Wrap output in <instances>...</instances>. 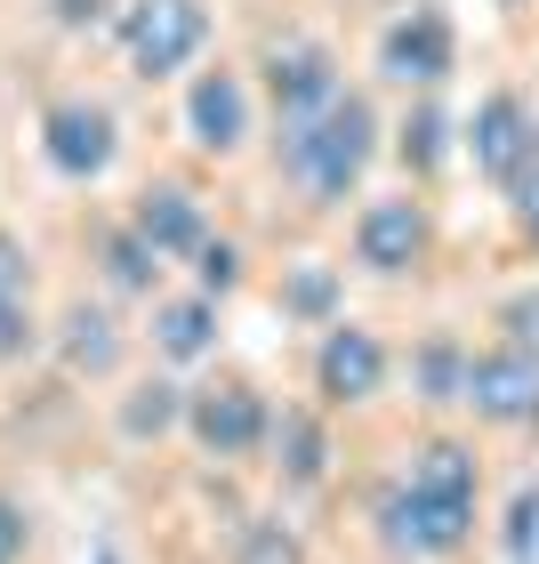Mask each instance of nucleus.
<instances>
[{
    "mask_svg": "<svg viewBox=\"0 0 539 564\" xmlns=\"http://www.w3.org/2000/svg\"><path fill=\"white\" fill-rule=\"evenodd\" d=\"M531 556H539V484H524L507 508V564H531Z\"/></svg>",
    "mask_w": 539,
    "mask_h": 564,
    "instance_id": "nucleus-22",
    "label": "nucleus"
},
{
    "mask_svg": "<svg viewBox=\"0 0 539 564\" xmlns=\"http://www.w3.org/2000/svg\"><path fill=\"white\" fill-rule=\"evenodd\" d=\"M186 435L210 459H250L274 435V412H266V395L258 388H201V395H186Z\"/></svg>",
    "mask_w": 539,
    "mask_h": 564,
    "instance_id": "nucleus-4",
    "label": "nucleus"
},
{
    "mask_svg": "<svg viewBox=\"0 0 539 564\" xmlns=\"http://www.w3.org/2000/svg\"><path fill=\"white\" fill-rule=\"evenodd\" d=\"M106 274L121 282V291H153V274H162V250H153L138 226H130V235L106 242Z\"/></svg>",
    "mask_w": 539,
    "mask_h": 564,
    "instance_id": "nucleus-21",
    "label": "nucleus"
},
{
    "mask_svg": "<svg viewBox=\"0 0 539 564\" xmlns=\"http://www.w3.org/2000/svg\"><path fill=\"white\" fill-rule=\"evenodd\" d=\"M403 484L410 492H435V500H475L483 459H475V444H459V435H427V444L403 459Z\"/></svg>",
    "mask_w": 539,
    "mask_h": 564,
    "instance_id": "nucleus-12",
    "label": "nucleus"
},
{
    "mask_svg": "<svg viewBox=\"0 0 539 564\" xmlns=\"http://www.w3.org/2000/svg\"><path fill=\"white\" fill-rule=\"evenodd\" d=\"M41 138H48V162H57L65 177H97L113 162V113L106 106H48V121H41Z\"/></svg>",
    "mask_w": 539,
    "mask_h": 564,
    "instance_id": "nucleus-11",
    "label": "nucleus"
},
{
    "mask_svg": "<svg viewBox=\"0 0 539 564\" xmlns=\"http://www.w3.org/2000/svg\"><path fill=\"white\" fill-rule=\"evenodd\" d=\"M169 427H186V388H169V379L130 388V403H121V435H130V444H162Z\"/></svg>",
    "mask_w": 539,
    "mask_h": 564,
    "instance_id": "nucleus-17",
    "label": "nucleus"
},
{
    "mask_svg": "<svg viewBox=\"0 0 539 564\" xmlns=\"http://www.w3.org/2000/svg\"><path fill=\"white\" fill-rule=\"evenodd\" d=\"M16 355H33V315H24V299H0V364H16Z\"/></svg>",
    "mask_w": 539,
    "mask_h": 564,
    "instance_id": "nucleus-26",
    "label": "nucleus"
},
{
    "mask_svg": "<svg viewBox=\"0 0 539 564\" xmlns=\"http://www.w3.org/2000/svg\"><path fill=\"white\" fill-rule=\"evenodd\" d=\"M435 153H443V113H419V121H403V162H435Z\"/></svg>",
    "mask_w": 539,
    "mask_h": 564,
    "instance_id": "nucleus-27",
    "label": "nucleus"
},
{
    "mask_svg": "<svg viewBox=\"0 0 539 564\" xmlns=\"http://www.w3.org/2000/svg\"><path fill=\"white\" fill-rule=\"evenodd\" d=\"M194 274H201V299H218V291H234V282H242V259H234V242H201L194 250Z\"/></svg>",
    "mask_w": 539,
    "mask_h": 564,
    "instance_id": "nucleus-23",
    "label": "nucleus"
},
{
    "mask_svg": "<svg viewBox=\"0 0 539 564\" xmlns=\"http://www.w3.org/2000/svg\"><path fill=\"white\" fill-rule=\"evenodd\" d=\"M138 235L162 250V259H177V250H201L210 235H201V202L186 194V186H153L145 202H138Z\"/></svg>",
    "mask_w": 539,
    "mask_h": 564,
    "instance_id": "nucleus-15",
    "label": "nucleus"
},
{
    "mask_svg": "<svg viewBox=\"0 0 539 564\" xmlns=\"http://www.w3.org/2000/svg\"><path fill=\"white\" fill-rule=\"evenodd\" d=\"M266 82H274L282 130H298V121H315V113H330L346 97V82H339V65H330L322 41H282L274 65H266Z\"/></svg>",
    "mask_w": 539,
    "mask_h": 564,
    "instance_id": "nucleus-7",
    "label": "nucleus"
},
{
    "mask_svg": "<svg viewBox=\"0 0 539 564\" xmlns=\"http://www.w3.org/2000/svg\"><path fill=\"white\" fill-rule=\"evenodd\" d=\"M371 524H378V549L403 556V564H451L475 541V500H435V492H410L395 476L387 492H378Z\"/></svg>",
    "mask_w": 539,
    "mask_h": 564,
    "instance_id": "nucleus-2",
    "label": "nucleus"
},
{
    "mask_svg": "<svg viewBox=\"0 0 539 564\" xmlns=\"http://www.w3.org/2000/svg\"><path fill=\"white\" fill-rule=\"evenodd\" d=\"M371 153H378V113H371V97H354V89L330 113L282 130V162H290V177L306 194H322V202H339L354 177L371 170Z\"/></svg>",
    "mask_w": 539,
    "mask_h": 564,
    "instance_id": "nucleus-1",
    "label": "nucleus"
},
{
    "mask_svg": "<svg viewBox=\"0 0 539 564\" xmlns=\"http://www.w3.org/2000/svg\"><path fill=\"white\" fill-rule=\"evenodd\" d=\"M153 347H162L169 364H201V355L218 347V306L210 299H169L162 315H153Z\"/></svg>",
    "mask_w": 539,
    "mask_h": 564,
    "instance_id": "nucleus-16",
    "label": "nucleus"
},
{
    "mask_svg": "<svg viewBox=\"0 0 539 564\" xmlns=\"http://www.w3.org/2000/svg\"><path fill=\"white\" fill-rule=\"evenodd\" d=\"M48 9H57L65 24H97V17H106V9H113V0H48Z\"/></svg>",
    "mask_w": 539,
    "mask_h": 564,
    "instance_id": "nucleus-31",
    "label": "nucleus"
},
{
    "mask_svg": "<svg viewBox=\"0 0 539 564\" xmlns=\"http://www.w3.org/2000/svg\"><path fill=\"white\" fill-rule=\"evenodd\" d=\"M65 364L81 379H106L121 364V330L97 315V306H73V315H65Z\"/></svg>",
    "mask_w": 539,
    "mask_h": 564,
    "instance_id": "nucleus-18",
    "label": "nucleus"
},
{
    "mask_svg": "<svg viewBox=\"0 0 539 564\" xmlns=\"http://www.w3.org/2000/svg\"><path fill=\"white\" fill-rule=\"evenodd\" d=\"M378 73L403 82V89H435V82H443V73H451V24H443V9L395 17L387 33H378Z\"/></svg>",
    "mask_w": 539,
    "mask_h": 564,
    "instance_id": "nucleus-10",
    "label": "nucleus"
},
{
    "mask_svg": "<svg viewBox=\"0 0 539 564\" xmlns=\"http://www.w3.org/2000/svg\"><path fill=\"white\" fill-rule=\"evenodd\" d=\"M201 41H210L201 0H130V9H121V48H130V65L153 73V82L177 73Z\"/></svg>",
    "mask_w": 539,
    "mask_h": 564,
    "instance_id": "nucleus-3",
    "label": "nucleus"
},
{
    "mask_svg": "<svg viewBox=\"0 0 539 564\" xmlns=\"http://www.w3.org/2000/svg\"><path fill=\"white\" fill-rule=\"evenodd\" d=\"M234 564H306V541L282 517H250L234 541Z\"/></svg>",
    "mask_w": 539,
    "mask_h": 564,
    "instance_id": "nucleus-20",
    "label": "nucleus"
},
{
    "mask_svg": "<svg viewBox=\"0 0 539 564\" xmlns=\"http://www.w3.org/2000/svg\"><path fill=\"white\" fill-rule=\"evenodd\" d=\"M0 299H24V242L0 235Z\"/></svg>",
    "mask_w": 539,
    "mask_h": 564,
    "instance_id": "nucleus-30",
    "label": "nucleus"
},
{
    "mask_svg": "<svg viewBox=\"0 0 539 564\" xmlns=\"http://www.w3.org/2000/svg\"><path fill=\"white\" fill-rule=\"evenodd\" d=\"M330 299H339V274L330 267H298L290 274V306L298 315H330Z\"/></svg>",
    "mask_w": 539,
    "mask_h": 564,
    "instance_id": "nucleus-25",
    "label": "nucleus"
},
{
    "mask_svg": "<svg viewBox=\"0 0 539 564\" xmlns=\"http://www.w3.org/2000/svg\"><path fill=\"white\" fill-rule=\"evenodd\" d=\"M266 444H274V468H282L290 492H315V484L330 476V427L315 412H282Z\"/></svg>",
    "mask_w": 539,
    "mask_h": 564,
    "instance_id": "nucleus-14",
    "label": "nucleus"
},
{
    "mask_svg": "<svg viewBox=\"0 0 539 564\" xmlns=\"http://www.w3.org/2000/svg\"><path fill=\"white\" fill-rule=\"evenodd\" d=\"M24 541H33V524H24V508H16L9 492H0V564H16Z\"/></svg>",
    "mask_w": 539,
    "mask_h": 564,
    "instance_id": "nucleus-28",
    "label": "nucleus"
},
{
    "mask_svg": "<svg viewBox=\"0 0 539 564\" xmlns=\"http://www.w3.org/2000/svg\"><path fill=\"white\" fill-rule=\"evenodd\" d=\"M499 330H507V347H524V355H539V291H516L499 306Z\"/></svg>",
    "mask_w": 539,
    "mask_h": 564,
    "instance_id": "nucleus-24",
    "label": "nucleus"
},
{
    "mask_svg": "<svg viewBox=\"0 0 539 564\" xmlns=\"http://www.w3.org/2000/svg\"><path fill=\"white\" fill-rule=\"evenodd\" d=\"M468 364H475V355L459 347V339H427L419 364H410V379H419V403H459V395H468Z\"/></svg>",
    "mask_w": 539,
    "mask_h": 564,
    "instance_id": "nucleus-19",
    "label": "nucleus"
},
{
    "mask_svg": "<svg viewBox=\"0 0 539 564\" xmlns=\"http://www.w3.org/2000/svg\"><path fill=\"white\" fill-rule=\"evenodd\" d=\"M507 194H516V226H524V235L539 242V162L516 177V186H507Z\"/></svg>",
    "mask_w": 539,
    "mask_h": 564,
    "instance_id": "nucleus-29",
    "label": "nucleus"
},
{
    "mask_svg": "<svg viewBox=\"0 0 539 564\" xmlns=\"http://www.w3.org/2000/svg\"><path fill=\"white\" fill-rule=\"evenodd\" d=\"M186 121H194V138L210 145V153H234L250 138V97L234 73H201L194 97H186Z\"/></svg>",
    "mask_w": 539,
    "mask_h": 564,
    "instance_id": "nucleus-13",
    "label": "nucleus"
},
{
    "mask_svg": "<svg viewBox=\"0 0 539 564\" xmlns=\"http://www.w3.org/2000/svg\"><path fill=\"white\" fill-rule=\"evenodd\" d=\"M468 412L483 427H531L539 420V355L524 347H492V355H475L468 364Z\"/></svg>",
    "mask_w": 539,
    "mask_h": 564,
    "instance_id": "nucleus-5",
    "label": "nucleus"
},
{
    "mask_svg": "<svg viewBox=\"0 0 539 564\" xmlns=\"http://www.w3.org/2000/svg\"><path fill=\"white\" fill-rule=\"evenodd\" d=\"M468 153H475V170L483 177H499V186H516V177L539 162V121H531V106L524 97H483L475 106V121H468Z\"/></svg>",
    "mask_w": 539,
    "mask_h": 564,
    "instance_id": "nucleus-6",
    "label": "nucleus"
},
{
    "mask_svg": "<svg viewBox=\"0 0 539 564\" xmlns=\"http://www.w3.org/2000/svg\"><path fill=\"white\" fill-rule=\"evenodd\" d=\"M427 242H435L427 202H410V194H395V202H371V210H363V226H354V259H363L371 274H410V267L427 259Z\"/></svg>",
    "mask_w": 539,
    "mask_h": 564,
    "instance_id": "nucleus-8",
    "label": "nucleus"
},
{
    "mask_svg": "<svg viewBox=\"0 0 539 564\" xmlns=\"http://www.w3.org/2000/svg\"><path fill=\"white\" fill-rule=\"evenodd\" d=\"M315 388H322V403H371L387 388V347H378V330L330 323V339L315 355Z\"/></svg>",
    "mask_w": 539,
    "mask_h": 564,
    "instance_id": "nucleus-9",
    "label": "nucleus"
}]
</instances>
